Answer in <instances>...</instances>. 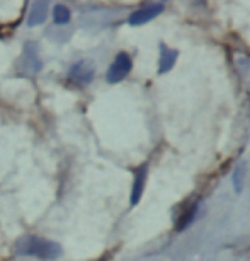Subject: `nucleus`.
Wrapping results in <instances>:
<instances>
[{
	"instance_id": "1",
	"label": "nucleus",
	"mask_w": 250,
	"mask_h": 261,
	"mask_svg": "<svg viewBox=\"0 0 250 261\" xmlns=\"http://www.w3.org/2000/svg\"><path fill=\"white\" fill-rule=\"evenodd\" d=\"M17 251L22 254L36 256V258L51 259V258H56V256L61 253V248H60V244L53 243V241H48L43 238H29L19 244Z\"/></svg>"
},
{
	"instance_id": "2",
	"label": "nucleus",
	"mask_w": 250,
	"mask_h": 261,
	"mask_svg": "<svg viewBox=\"0 0 250 261\" xmlns=\"http://www.w3.org/2000/svg\"><path fill=\"white\" fill-rule=\"evenodd\" d=\"M131 70V58L128 53H119L114 62H112V65L109 67V70H107V82L109 84H116V82H121L122 79L130 73Z\"/></svg>"
},
{
	"instance_id": "3",
	"label": "nucleus",
	"mask_w": 250,
	"mask_h": 261,
	"mask_svg": "<svg viewBox=\"0 0 250 261\" xmlns=\"http://www.w3.org/2000/svg\"><path fill=\"white\" fill-rule=\"evenodd\" d=\"M164 11V7L160 6V4H153V6H146L143 9H140V11L133 12L130 16V24L131 26H141V24L151 21V19H155L159 14Z\"/></svg>"
},
{
	"instance_id": "4",
	"label": "nucleus",
	"mask_w": 250,
	"mask_h": 261,
	"mask_svg": "<svg viewBox=\"0 0 250 261\" xmlns=\"http://www.w3.org/2000/svg\"><path fill=\"white\" fill-rule=\"evenodd\" d=\"M70 77L77 82L87 84L92 81V77H94V67H92L90 62H78L72 67Z\"/></svg>"
},
{
	"instance_id": "5",
	"label": "nucleus",
	"mask_w": 250,
	"mask_h": 261,
	"mask_svg": "<svg viewBox=\"0 0 250 261\" xmlns=\"http://www.w3.org/2000/svg\"><path fill=\"white\" fill-rule=\"evenodd\" d=\"M48 4H50V0H34L31 12H29V17H27L29 26H38V24L45 22L46 14H48Z\"/></svg>"
},
{
	"instance_id": "6",
	"label": "nucleus",
	"mask_w": 250,
	"mask_h": 261,
	"mask_svg": "<svg viewBox=\"0 0 250 261\" xmlns=\"http://www.w3.org/2000/svg\"><path fill=\"white\" fill-rule=\"evenodd\" d=\"M145 183H146V166H141L140 169L136 171L135 183H133V188H131V205H136L141 200Z\"/></svg>"
},
{
	"instance_id": "7",
	"label": "nucleus",
	"mask_w": 250,
	"mask_h": 261,
	"mask_svg": "<svg viewBox=\"0 0 250 261\" xmlns=\"http://www.w3.org/2000/svg\"><path fill=\"white\" fill-rule=\"evenodd\" d=\"M160 62H159V72L160 73H165L169 70H172V67L175 65V60L179 57V51L177 50H169L165 45L160 46Z\"/></svg>"
},
{
	"instance_id": "8",
	"label": "nucleus",
	"mask_w": 250,
	"mask_h": 261,
	"mask_svg": "<svg viewBox=\"0 0 250 261\" xmlns=\"http://www.w3.org/2000/svg\"><path fill=\"white\" fill-rule=\"evenodd\" d=\"M196 212H198V206H191V208L188 212H184L182 217L179 219V222H177V230H184L185 227H189L191 222L196 219Z\"/></svg>"
},
{
	"instance_id": "9",
	"label": "nucleus",
	"mask_w": 250,
	"mask_h": 261,
	"mask_svg": "<svg viewBox=\"0 0 250 261\" xmlns=\"http://www.w3.org/2000/svg\"><path fill=\"white\" fill-rule=\"evenodd\" d=\"M53 19L56 24H67L70 21V11L65 6H56L53 9Z\"/></svg>"
},
{
	"instance_id": "10",
	"label": "nucleus",
	"mask_w": 250,
	"mask_h": 261,
	"mask_svg": "<svg viewBox=\"0 0 250 261\" xmlns=\"http://www.w3.org/2000/svg\"><path fill=\"white\" fill-rule=\"evenodd\" d=\"M243 172H245V164L242 162L240 166H237V169H235V172H233V186H235V191H237V193H240V191H242Z\"/></svg>"
}]
</instances>
